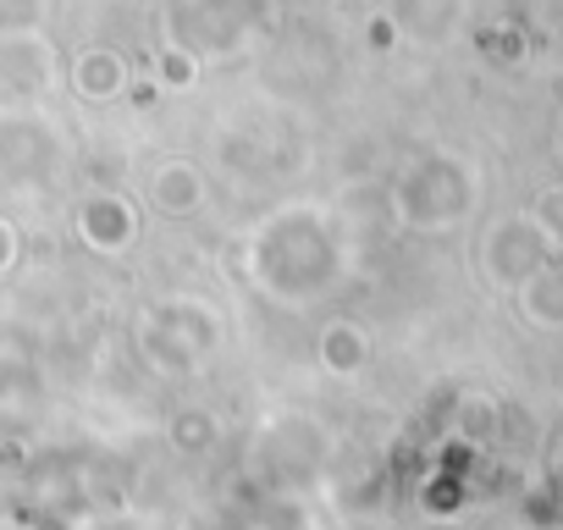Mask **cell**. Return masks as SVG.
Wrapping results in <instances>:
<instances>
[{
  "instance_id": "cell-1",
  "label": "cell",
  "mask_w": 563,
  "mask_h": 530,
  "mask_svg": "<svg viewBox=\"0 0 563 530\" xmlns=\"http://www.w3.org/2000/svg\"><path fill=\"white\" fill-rule=\"evenodd\" d=\"M139 343H144V354L161 376H199L205 360L221 349V316L210 305L172 299V305H155L139 321Z\"/></svg>"
},
{
  "instance_id": "cell-2",
  "label": "cell",
  "mask_w": 563,
  "mask_h": 530,
  "mask_svg": "<svg viewBox=\"0 0 563 530\" xmlns=\"http://www.w3.org/2000/svg\"><path fill=\"white\" fill-rule=\"evenodd\" d=\"M558 260V232L536 216H508L492 227V238L481 243V272L497 288H525L541 265Z\"/></svg>"
},
{
  "instance_id": "cell-3",
  "label": "cell",
  "mask_w": 563,
  "mask_h": 530,
  "mask_svg": "<svg viewBox=\"0 0 563 530\" xmlns=\"http://www.w3.org/2000/svg\"><path fill=\"white\" fill-rule=\"evenodd\" d=\"M78 238H84L89 249H100V254H122V249H133V238H139V216H133L122 199H89V205L78 210Z\"/></svg>"
},
{
  "instance_id": "cell-4",
  "label": "cell",
  "mask_w": 563,
  "mask_h": 530,
  "mask_svg": "<svg viewBox=\"0 0 563 530\" xmlns=\"http://www.w3.org/2000/svg\"><path fill=\"white\" fill-rule=\"evenodd\" d=\"M519 316L541 332H563V260L541 265V272L519 288Z\"/></svg>"
},
{
  "instance_id": "cell-5",
  "label": "cell",
  "mask_w": 563,
  "mask_h": 530,
  "mask_svg": "<svg viewBox=\"0 0 563 530\" xmlns=\"http://www.w3.org/2000/svg\"><path fill=\"white\" fill-rule=\"evenodd\" d=\"M365 360H371V338H365L360 321H332V327H321V365H327L332 376H360Z\"/></svg>"
},
{
  "instance_id": "cell-6",
  "label": "cell",
  "mask_w": 563,
  "mask_h": 530,
  "mask_svg": "<svg viewBox=\"0 0 563 530\" xmlns=\"http://www.w3.org/2000/svg\"><path fill=\"white\" fill-rule=\"evenodd\" d=\"M155 205H161L166 216H188V210L199 205V177H194L188 166H166V172L155 177Z\"/></svg>"
},
{
  "instance_id": "cell-7",
  "label": "cell",
  "mask_w": 563,
  "mask_h": 530,
  "mask_svg": "<svg viewBox=\"0 0 563 530\" xmlns=\"http://www.w3.org/2000/svg\"><path fill=\"white\" fill-rule=\"evenodd\" d=\"M216 437H221V426H216V415H205V409H183V415L172 420V442H177L188 459L210 453V448H216Z\"/></svg>"
},
{
  "instance_id": "cell-8",
  "label": "cell",
  "mask_w": 563,
  "mask_h": 530,
  "mask_svg": "<svg viewBox=\"0 0 563 530\" xmlns=\"http://www.w3.org/2000/svg\"><path fill=\"white\" fill-rule=\"evenodd\" d=\"M12 254H18V238H12V227H7V221H0V272L12 265Z\"/></svg>"
},
{
  "instance_id": "cell-9",
  "label": "cell",
  "mask_w": 563,
  "mask_h": 530,
  "mask_svg": "<svg viewBox=\"0 0 563 530\" xmlns=\"http://www.w3.org/2000/svg\"><path fill=\"white\" fill-rule=\"evenodd\" d=\"M558 150H563V128H558Z\"/></svg>"
}]
</instances>
